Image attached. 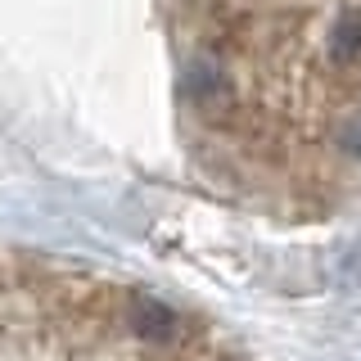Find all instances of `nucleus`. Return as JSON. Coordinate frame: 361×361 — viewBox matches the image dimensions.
I'll list each match as a JSON object with an SVG mask.
<instances>
[{
  "label": "nucleus",
  "mask_w": 361,
  "mask_h": 361,
  "mask_svg": "<svg viewBox=\"0 0 361 361\" xmlns=\"http://www.w3.org/2000/svg\"><path fill=\"white\" fill-rule=\"evenodd\" d=\"M203 149L267 195L361 185V0H172Z\"/></svg>",
  "instance_id": "obj_1"
}]
</instances>
